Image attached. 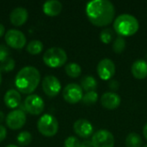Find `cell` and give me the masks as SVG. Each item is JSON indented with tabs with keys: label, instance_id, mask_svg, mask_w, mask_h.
<instances>
[{
	"label": "cell",
	"instance_id": "1",
	"mask_svg": "<svg viewBox=\"0 0 147 147\" xmlns=\"http://www.w3.org/2000/svg\"><path fill=\"white\" fill-rule=\"evenodd\" d=\"M115 6L109 0H92L86 5V14L90 22L97 27H105L113 22Z\"/></svg>",
	"mask_w": 147,
	"mask_h": 147
},
{
	"label": "cell",
	"instance_id": "2",
	"mask_svg": "<svg viewBox=\"0 0 147 147\" xmlns=\"http://www.w3.org/2000/svg\"><path fill=\"white\" fill-rule=\"evenodd\" d=\"M40 81V71L35 67L30 65L22 68L15 78L16 89L23 94L32 93L39 85Z\"/></svg>",
	"mask_w": 147,
	"mask_h": 147
},
{
	"label": "cell",
	"instance_id": "3",
	"mask_svg": "<svg viewBox=\"0 0 147 147\" xmlns=\"http://www.w3.org/2000/svg\"><path fill=\"white\" fill-rule=\"evenodd\" d=\"M139 28V21L130 14H121L114 22V29L121 37L134 35L137 33Z\"/></svg>",
	"mask_w": 147,
	"mask_h": 147
},
{
	"label": "cell",
	"instance_id": "4",
	"mask_svg": "<svg viewBox=\"0 0 147 147\" xmlns=\"http://www.w3.org/2000/svg\"><path fill=\"white\" fill-rule=\"evenodd\" d=\"M67 54L65 51L60 47H51L47 49L43 55L44 63L52 68H58L65 64Z\"/></svg>",
	"mask_w": 147,
	"mask_h": 147
},
{
	"label": "cell",
	"instance_id": "5",
	"mask_svg": "<svg viewBox=\"0 0 147 147\" xmlns=\"http://www.w3.org/2000/svg\"><path fill=\"white\" fill-rule=\"evenodd\" d=\"M37 128L42 135L46 137H53L58 133L59 122L53 115L45 114L38 120Z\"/></svg>",
	"mask_w": 147,
	"mask_h": 147
},
{
	"label": "cell",
	"instance_id": "6",
	"mask_svg": "<svg viewBox=\"0 0 147 147\" xmlns=\"http://www.w3.org/2000/svg\"><path fill=\"white\" fill-rule=\"evenodd\" d=\"M91 143L93 147H114L115 137L109 131L101 129L93 134Z\"/></svg>",
	"mask_w": 147,
	"mask_h": 147
},
{
	"label": "cell",
	"instance_id": "7",
	"mask_svg": "<svg viewBox=\"0 0 147 147\" xmlns=\"http://www.w3.org/2000/svg\"><path fill=\"white\" fill-rule=\"evenodd\" d=\"M5 41L7 45L15 49L23 48L26 45L25 34L18 29H9L5 34Z\"/></svg>",
	"mask_w": 147,
	"mask_h": 147
},
{
	"label": "cell",
	"instance_id": "8",
	"mask_svg": "<svg viewBox=\"0 0 147 147\" xmlns=\"http://www.w3.org/2000/svg\"><path fill=\"white\" fill-rule=\"evenodd\" d=\"M24 108L28 113L38 115L43 112L45 103L43 99L38 95H29L24 100Z\"/></svg>",
	"mask_w": 147,
	"mask_h": 147
},
{
	"label": "cell",
	"instance_id": "9",
	"mask_svg": "<svg viewBox=\"0 0 147 147\" xmlns=\"http://www.w3.org/2000/svg\"><path fill=\"white\" fill-rule=\"evenodd\" d=\"M83 96V89L77 84H69L63 90L64 99L71 104H75L81 101Z\"/></svg>",
	"mask_w": 147,
	"mask_h": 147
},
{
	"label": "cell",
	"instance_id": "10",
	"mask_svg": "<svg viewBox=\"0 0 147 147\" xmlns=\"http://www.w3.org/2000/svg\"><path fill=\"white\" fill-rule=\"evenodd\" d=\"M26 114L22 109H15L10 111L6 116V125L13 130L22 128L26 123Z\"/></svg>",
	"mask_w": 147,
	"mask_h": 147
},
{
	"label": "cell",
	"instance_id": "11",
	"mask_svg": "<svg viewBox=\"0 0 147 147\" xmlns=\"http://www.w3.org/2000/svg\"><path fill=\"white\" fill-rule=\"evenodd\" d=\"M42 89L47 96L54 97L59 93L61 90V84L55 76L47 75L42 81Z\"/></svg>",
	"mask_w": 147,
	"mask_h": 147
},
{
	"label": "cell",
	"instance_id": "12",
	"mask_svg": "<svg viewBox=\"0 0 147 147\" xmlns=\"http://www.w3.org/2000/svg\"><path fill=\"white\" fill-rule=\"evenodd\" d=\"M96 71L102 80H109L115 73V65L110 59H103L98 63Z\"/></svg>",
	"mask_w": 147,
	"mask_h": 147
},
{
	"label": "cell",
	"instance_id": "13",
	"mask_svg": "<svg viewBox=\"0 0 147 147\" xmlns=\"http://www.w3.org/2000/svg\"><path fill=\"white\" fill-rule=\"evenodd\" d=\"M73 130L77 135L84 139L90 137L94 132L92 124L85 119H79L76 121L73 124Z\"/></svg>",
	"mask_w": 147,
	"mask_h": 147
},
{
	"label": "cell",
	"instance_id": "14",
	"mask_svg": "<svg viewBox=\"0 0 147 147\" xmlns=\"http://www.w3.org/2000/svg\"><path fill=\"white\" fill-rule=\"evenodd\" d=\"M121 96L115 92H106L101 96L102 105L109 110L117 109L121 105Z\"/></svg>",
	"mask_w": 147,
	"mask_h": 147
},
{
	"label": "cell",
	"instance_id": "15",
	"mask_svg": "<svg viewBox=\"0 0 147 147\" xmlns=\"http://www.w3.org/2000/svg\"><path fill=\"white\" fill-rule=\"evenodd\" d=\"M28 17V12L24 7H16L9 14V19L13 25L21 26L26 22Z\"/></svg>",
	"mask_w": 147,
	"mask_h": 147
},
{
	"label": "cell",
	"instance_id": "16",
	"mask_svg": "<svg viewBox=\"0 0 147 147\" xmlns=\"http://www.w3.org/2000/svg\"><path fill=\"white\" fill-rule=\"evenodd\" d=\"M21 100L22 98H21L20 92L14 89L9 90L5 93L4 97H3L5 105L9 109H15L18 107L21 103Z\"/></svg>",
	"mask_w": 147,
	"mask_h": 147
},
{
	"label": "cell",
	"instance_id": "17",
	"mask_svg": "<svg viewBox=\"0 0 147 147\" xmlns=\"http://www.w3.org/2000/svg\"><path fill=\"white\" fill-rule=\"evenodd\" d=\"M131 71L135 78H147V62L144 59H137L132 65Z\"/></svg>",
	"mask_w": 147,
	"mask_h": 147
},
{
	"label": "cell",
	"instance_id": "18",
	"mask_svg": "<svg viewBox=\"0 0 147 147\" xmlns=\"http://www.w3.org/2000/svg\"><path fill=\"white\" fill-rule=\"evenodd\" d=\"M62 10V3L58 0H48L43 4V11L47 16H56Z\"/></svg>",
	"mask_w": 147,
	"mask_h": 147
},
{
	"label": "cell",
	"instance_id": "19",
	"mask_svg": "<svg viewBox=\"0 0 147 147\" xmlns=\"http://www.w3.org/2000/svg\"><path fill=\"white\" fill-rule=\"evenodd\" d=\"M81 88L86 92L95 91V90L97 88V82L92 76H85L81 80Z\"/></svg>",
	"mask_w": 147,
	"mask_h": 147
},
{
	"label": "cell",
	"instance_id": "20",
	"mask_svg": "<svg viewBox=\"0 0 147 147\" xmlns=\"http://www.w3.org/2000/svg\"><path fill=\"white\" fill-rule=\"evenodd\" d=\"M125 143L127 147H142L143 140L140 134L136 133H131L127 136Z\"/></svg>",
	"mask_w": 147,
	"mask_h": 147
},
{
	"label": "cell",
	"instance_id": "21",
	"mask_svg": "<svg viewBox=\"0 0 147 147\" xmlns=\"http://www.w3.org/2000/svg\"><path fill=\"white\" fill-rule=\"evenodd\" d=\"M27 51L30 54L36 55L43 50V43L39 40H32L27 45Z\"/></svg>",
	"mask_w": 147,
	"mask_h": 147
},
{
	"label": "cell",
	"instance_id": "22",
	"mask_svg": "<svg viewBox=\"0 0 147 147\" xmlns=\"http://www.w3.org/2000/svg\"><path fill=\"white\" fill-rule=\"evenodd\" d=\"M65 70L66 74L69 77L73 78H78L81 75V72H82L81 66L77 63H69V64H67L65 65Z\"/></svg>",
	"mask_w": 147,
	"mask_h": 147
},
{
	"label": "cell",
	"instance_id": "23",
	"mask_svg": "<svg viewBox=\"0 0 147 147\" xmlns=\"http://www.w3.org/2000/svg\"><path fill=\"white\" fill-rule=\"evenodd\" d=\"M16 140H17V143L20 146H28L31 143V141H32V135L28 131H22V132H21L17 135Z\"/></svg>",
	"mask_w": 147,
	"mask_h": 147
},
{
	"label": "cell",
	"instance_id": "24",
	"mask_svg": "<svg viewBox=\"0 0 147 147\" xmlns=\"http://www.w3.org/2000/svg\"><path fill=\"white\" fill-rule=\"evenodd\" d=\"M97 100H98V94L96 91H90V92H86V94L83 96L81 101L85 105H93L97 102Z\"/></svg>",
	"mask_w": 147,
	"mask_h": 147
},
{
	"label": "cell",
	"instance_id": "25",
	"mask_svg": "<svg viewBox=\"0 0 147 147\" xmlns=\"http://www.w3.org/2000/svg\"><path fill=\"white\" fill-rule=\"evenodd\" d=\"M126 47V40L123 37L118 36L113 43V50L116 53H121Z\"/></svg>",
	"mask_w": 147,
	"mask_h": 147
},
{
	"label": "cell",
	"instance_id": "26",
	"mask_svg": "<svg viewBox=\"0 0 147 147\" xmlns=\"http://www.w3.org/2000/svg\"><path fill=\"white\" fill-rule=\"evenodd\" d=\"M100 40L104 44H109L113 40V31L110 28H104L100 34Z\"/></svg>",
	"mask_w": 147,
	"mask_h": 147
},
{
	"label": "cell",
	"instance_id": "27",
	"mask_svg": "<svg viewBox=\"0 0 147 147\" xmlns=\"http://www.w3.org/2000/svg\"><path fill=\"white\" fill-rule=\"evenodd\" d=\"M15 60L11 58H8L7 59H5L4 61L1 62L0 64V70L1 71H10L15 68Z\"/></svg>",
	"mask_w": 147,
	"mask_h": 147
},
{
	"label": "cell",
	"instance_id": "28",
	"mask_svg": "<svg viewBox=\"0 0 147 147\" xmlns=\"http://www.w3.org/2000/svg\"><path fill=\"white\" fill-rule=\"evenodd\" d=\"M81 142L74 136H70L66 138L64 142V147H80Z\"/></svg>",
	"mask_w": 147,
	"mask_h": 147
},
{
	"label": "cell",
	"instance_id": "29",
	"mask_svg": "<svg viewBox=\"0 0 147 147\" xmlns=\"http://www.w3.org/2000/svg\"><path fill=\"white\" fill-rule=\"evenodd\" d=\"M9 48L3 44H0V62L4 61L9 58Z\"/></svg>",
	"mask_w": 147,
	"mask_h": 147
},
{
	"label": "cell",
	"instance_id": "30",
	"mask_svg": "<svg viewBox=\"0 0 147 147\" xmlns=\"http://www.w3.org/2000/svg\"><path fill=\"white\" fill-rule=\"evenodd\" d=\"M6 135H7L6 128L3 125H0V142H2L6 138Z\"/></svg>",
	"mask_w": 147,
	"mask_h": 147
},
{
	"label": "cell",
	"instance_id": "31",
	"mask_svg": "<svg viewBox=\"0 0 147 147\" xmlns=\"http://www.w3.org/2000/svg\"><path fill=\"white\" fill-rule=\"evenodd\" d=\"M119 82L117 80H111L109 82V88L111 90H117L119 89Z\"/></svg>",
	"mask_w": 147,
	"mask_h": 147
},
{
	"label": "cell",
	"instance_id": "32",
	"mask_svg": "<svg viewBox=\"0 0 147 147\" xmlns=\"http://www.w3.org/2000/svg\"><path fill=\"white\" fill-rule=\"evenodd\" d=\"M80 147H93L92 146V143L91 141L89 140H85L84 142H81V146Z\"/></svg>",
	"mask_w": 147,
	"mask_h": 147
},
{
	"label": "cell",
	"instance_id": "33",
	"mask_svg": "<svg viewBox=\"0 0 147 147\" xmlns=\"http://www.w3.org/2000/svg\"><path fill=\"white\" fill-rule=\"evenodd\" d=\"M4 33H5V28H4V26L2 23H0V37L3 34H4Z\"/></svg>",
	"mask_w": 147,
	"mask_h": 147
},
{
	"label": "cell",
	"instance_id": "34",
	"mask_svg": "<svg viewBox=\"0 0 147 147\" xmlns=\"http://www.w3.org/2000/svg\"><path fill=\"white\" fill-rule=\"evenodd\" d=\"M143 134H144V137L147 140V123L145 125V127L143 128Z\"/></svg>",
	"mask_w": 147,
	"mask_h": 147
},
{
	"label": "cell",
	"instance_id": "35",
	"mask_svg": "<svg viewBox=\"0 0 147 147\" xmlns=\"http://www.w3.org/2000/svg\"><path fill=\"white\" fill-rule=\"evenodd\" d=\"M4 118H5L4 114H3L2 111H0V123H2V122L4 121Z\"/></svg>",
	"mask_w": 147,
	"mask_h": 147
},
{
	"label": "cell",
	"instance_id": "36",
	"mask_svg": "<svg viewBox=\"0 0 147 147\" xmlns=\"http://www.w3.org/2000/svg\"><path fill=\"white\" fill-rule=\"evenodd\" d=\"M5 147H18L17 146H16V145H8L7 146Z\"/></svg>",
	"mask_w": 147,
	"mask_h": 147
},
{
	"label": "cell",
	"instance_id": "37",
	"mask_svg": "<svg viewBox=\"0 0 147 147\" xmlns=\"http://www.w3.org/2000/svg\"><path fill=\"white\" fill-rule=\"evenodd\" d=\"M1 82H2V74H1V70H0V84H1Z\"/></svg>",
	"mask_w": 147,
	"mask_h": 147
},
{
	"label": "cell",
	"instance_id": "38",
	"mask_svg": "<svg viewBox=\"0 0 147 147\" xmlns=\"http://www.w3.org/2000/svg\"><path fill=\"white\" fill-rule=\"evenodd\" d=\"M142 147H147V144H146V145H145V146H143Z\"/></svg>",
	"mask_w": 147,
	"mask_h": 147
}]
</instances>
